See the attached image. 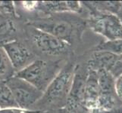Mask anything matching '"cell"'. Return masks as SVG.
I'll return each mask as SVG.
<instances>
[{
	"label": "cell",
	"instance_id": "8fae6325",
	"mask_svg": "<svg viewBox=\"0 0 122 113\" xmlns=\"http://www.w3.org/2000/svg\"><path fill=\"white\" fill-rule=\"evenodd\" d=\"M98 77V83L100 90V94L116 96L115 84L112 74L108 71L101 69L96 72Z\"/></svg>",
	"mask_w": 122,
	"mask_h": 113
},
{
	"label": "cell",
	"instance_id": "3957f363",
	"mask_svg": "<svg viewBox=\"0 0 122 113\" xmlns=\"http://www.w3.org/2000/svg\"><path fill=\"white\" fill-rule=\"evenodd\" d=\"M66 63L64 60L36 59L23 69L15 72V76L27 81L43 93Z\"/></svg>",
	"mask_w": 122,
	"mask_h": 113
},
{
	"label": "cell",
	"instance_id": "4fadbf2b",
	"mask_svg": "<svg viewBox=\"0 0 122 113\" xmlns=\"http://www.w3.org/2000/svg\"><path fill=\"white\" fill-rule=\"evenodd\" d=\"M84 4L90 10L108 14H117L121 6L119 2H85Z\"/></svg>",
	"mask_w": 122,
	"mask_h": 113
},
{
	"label": "cell",
	"instance_id": "6da1fadb",
	"mask_svg": "<svg viewBox=\"0 0 122 113\" xmlns=\"http://www.w3.org/2000/svg\"><path fill=\"white\" fill-rule=\"evenodd\" d=\"M27 25L49 33L71 46L81 40L86 28V22L71 12H62L36 18L29 20Z\"/></svg>",
	"mask_w": 122,
	"mask_h": 113
},
{
	"label": "cell",
	"instance_id": "7c38bea8",
	"mask_svg": "<svg viewBox=\"0 0 122 113\" xmlns=\"http://www.w3.org/2000/svg\"><path fill=\"white\" fill-rule=\"evenodd\" d=\"M36 11H39L46 16L52 14L71 12L68 1H43L38 2Z\"/></svg>",
	"mask_w": 122,
	"mask_h": 113
},
{
	"label": "cell",
	"instance_id": "ba28073f",
	"mask_svg": "<svg viewBox=\"0 0 122 113\" xmlns=\"http://www.w3.org/2000/svg\"><path fill=\"white\" fill-rule=\"evenodd\" d=\"M2 48L5 51L15 72L23 69L36 60V54L17 39L5 44Z\"/></svg>",
	"mask_w": 122,
	"mask_h": 113
},
{
	"label": "cell",
	"instance_id": "ac0fdd59",
	"mask_svg": "<svg viewBox=\"0 0 122 113\" xmlns=\"http://www.w3.org/2000/svg\"><path fill=\"white\" fill-rule=\"evenodd\" d=\"M42 112L34 109H26L20 107L0 108V113H41Z\"/></svg>",
	"mask_w": 122,
	"mask_h": 113
},
{
	"label": "cell",
	"instance_id": "ffe728a7",
	"mask_svg": "<svg viewBox=\"0 0 122 113\" xmlns=\"http://www.w3.org/2000/svg\"><path fill=\"white\" fill-rule=\"evenodd\" d=\"M115 94L117 97L122 101V75H119L115 84Z\"/></svg>",
	"mask_w": 122,
	"mask_h": 113
},
{
	"label": "cell",
	"instance_id": "5b68a950",
	"mask_svg": "<svg viewBox=\"0 0 122 113\" xmlns=\"http://www.w3.org/2000/svg\"><path fill=\"white\" fill-rule=\"evenodd\" d=\"M5 83L11 90L17 105L20 108L33 109L35 104L43 96L42 91L27 81L15 75L7 79Z\"/></svg>",
	"mask_w": 122,
	"mask_h": 113
},
{
	"label": "cell",
	"instance_id": "8992f818",
	"mask_svg": "<svg viewBox=\"0 0 122 113\" xmlns=\"http://www.w3.org/2000/svg\"><path fill=\"white\" fill-rule=\"evenodd\" d=\"M88 20L90 28L109 40L122 39V24L114 14L92 10Z\"/></svg>",
	"mask_w": 122,
	"mask_h": 113
},
{
	"label": "cell",
	"instance_id": "44dd1931",
	"mask_svg": "<svg viewBox=\"0 0 122 113\" xmlns=\"http://www.w3.org/2000/svg\"><path fill=\"white\" fill-rule=\"evenodd\" d=\"M41 113H70L66 108H58V109H52V110H48L45 112H42Z\"/></svg>",
	"mask_w": 122,
	"mask_h": 113
},
{
	"label": "cell",
	"instance_id": "d6986e66",
	"mask_svg": "<svg viewBox=\"0 0 122 113\" xmlns=\"http://www.w3.org/2000/svg\"><path fill=\"white\" fill-rule=\"evenodd\" d=\"M21 6L26 11H36L37 6H38V2L36 1H25V2H21Z\"/></svg>",
	"mask_w": 122,
	"mask_h": 113
},
{
	"label": "cell",
	"instance_id": "2e32d148",
	"mask_svg": "<svg viewBox=\"0 0 122 113\" xmlns=\"http://www.w3.org/2000/svg\"><path fill=\"white\" fill-rule=\"evenodd\" d=\"M96 51H107L114 54L115 55H121L122 54V39L109 40L105 43L99 45L96 47Z\"/></svg>",
	"mask_w": 122,
	"mask_h": 113
},
{
	"label": "cell",
	"instance_id": "9a60e30c",
	"mask_svg": "<svg viewBox=\"0 0 122 113\" xmlns=\"http://www.w3.org/2000/svg\"><path fill=\"white\" fill-rule=\"evenodd\" d=\"M18 107L5 81H0V108Z\"/></svg>",
	"mask_w": 122,
	"mask_h": 113
},
{
	"label": "cell",
	"instance_id": "603a6c76",
	"mask_svg": "<svg viewBox=\"0 0 122 113\" xmlns=\"http://www.w3.org/2000/svg\"><path fill=\"white\" fill-rule=\"evenodd\" d=\"M119 60L122 63V54H121V55H120V56H119Z\"/></svg>",
	"mask_w": 122,
	"mask_h": 113
},
{
	"label": "cell",
	"instance_id": "7a4b0ae2",
	"mask_svg": "<svg viewBox=\"0 0 122 113\" xmlns=\"http://www.w3.org/2000/svg\"><path fill=\"white\" fill-rule=\"evenodd\" d=\"M74 70V65L71 63H66L43 93V96L35 104L33 109L45 112L65 108L72 85Z\"/></svg>",
	"mask_w": 122,
	"mask_h": 113
},
{
	"label": "cell",
	"instance_id": "277c9868",
	"mask_svg": "<svg viewBox=\"0 0 122 113\" xmlns=\"http://www.w3.org/2000/svg\"><path fill=\"white\" fill-rule=\"evenodd\" d=\"M25 34L31 48L37 54L49 57H61L71 51V46L65 41L33 27L27 25Z\"/></svg>",
	"mask_w": 122,
	"mask_h": 113
},
{
	"label": "cell",
	"instance_id": "9c48e42d",
	"mask_svg": "<svg viewBox=\"0 0 122 113\" xmlns=\"http://www.w3.org/2000/svg\"><path fill=\"white\" fill-rule=\"evenodd\" d=\"M88 69V68H87ZM100 94L97 73L88 69V75L85 84L83 106L87 109L98 108L97 103Z\"/></svg>",
	"mask_w": 122,
	"mask_h": 113
},
{
	"label": "cell",
	"instance_id": "52a82bcc",
	"mask_svg": "<svg viewBox=\"0 0 122 113\" xmlns=\"http://www.w3.org/2000/svg\"><path fill=\"white\" fill-rule=\"evenodd\" d=\"M87 75V66L84 69L81 66H75L72 85L65 107L70 113H74L81 107L83 106L84 91Z\"/></svg>",
	"mask_w": 122,
	"mask_h": 113
},
{
	"label": "cell",
	"instance_id": "7402d4cb",
	"mask_svg": "<svg viewBox=\"0 0 122 113\" xmlns=\"http://www.w3.org/2000/svg\"><path fill=\"white\" fill-rule=\"evenodd\" d=\"M117 18H118L119 20V21L121 22V23L122 24V5L120 8V9L119 11H117Z\"/></svg>",
	"mask_w": 122,
	"mask_h": 113
},
{
	"label": "cell",
	"instance_id": "30bf717a",
	"mask_svg": "<svg viewBox=\"0 0 122 113\" xmlns=\"http://www.w3.org/2000/svg\"><path fill=\"white\" fill-rule=\"evenodd\" d=\"M119 56L107 51H96L87 63L88 69L95 72L104 69L111 72L116 65Z\"/></svg>",
	"mask_w": 122,
	"mask_h": 113
},
{
	"label": "cell",
	"instance_id": "e0dca14e",
	"mask_svg": "<svg viewBox=\"0 0 122 113\" xmlns=\"http://www.w3.org/2000/svg\"><path fill=\"white\" fill-rule=\"evenodd\" d=\"M0 14L14 18L18 17L14 5V2H0Z\"/></svg>",
	"mask_w": 122,
	"mask_h": 113
},
{
	"label": "cell",
	"instance_id": "5bb4252c",
	"mask_svg": "<svg viewBox=\"0 0 122 113\" xmlns=\"http://www.w3.org/2000/svg\"><path fill=\"white\" fill-rule=\"evenodd\" d=\"M15 71L8 59L5 51L0 48V81H6L14 76Z\"/></svg>",
	"mask_w": 122,
	"mask_h": 113
}]
</instances>
